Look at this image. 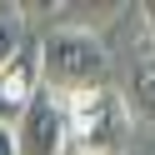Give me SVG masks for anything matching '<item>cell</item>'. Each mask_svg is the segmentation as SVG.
I'll return each mask as SVG.
<instances>
[{
    "instance_id": "obj_1",
    "label": "cell",
    "mask_w": 155,
    "mask_h": 155,
    "mask_svg": "<svg viewBox=\"0 0 155 155\" xmlns=\"http://www.w3.org/2000/svg\"><path fill=\"white\" fill-rule=\"evenodd\" d=\"M35 50H40V85L55 90L60 100L105 85L110 55H105V40L95 30H85V25H60V30H50Z\"/></svg>"
},
{
    "instance_id": "obj_2",
    "label": "cell",
    "mask_w": 155,
    "mask_h": 155,
    "mask_svg": "<svg viewBox=\"0 0 155 155\" xmlns=\"http://www.w3.org/2000/svg\"><path fill=\"white\" fill-rule=\"evenodd\" d=\"M130 140V105L115 85L65 95V150L75 155H125Z\"/></svg>"
},
{
    "instance_id": "obj_3",
    "label": "cell",
    "mask_w": 155,
    "mask_h": 155,
    "mask_svg": "<svg viewBox=\"0 0 155 155\" xmlns=\"http://www.w3.org/2000/svg\"><path fill=\"white\" fill-rule=\"evenodd\" d=\"M10 130H15V150L20 155H60L65 150V100L40 85V95L25 105V115Z\"/></svg>"
},
{
    "instance_id": "obj_4",
    "label": "cell",
    "mask_w": 155,
    "mask_h": 155,
    "mask_svg": "<svg viewBox=\"0 0 155 155\" xmlns=\"http://www.w3.org/2000/svg\"><path fill=\"white\" fill-rule=\"evenodd\" d=\"M35 95H40V50L25 45V50L0 70V125H15Z\"/></svg>"
},
{
    "instance_id": "obj_5",
    "label": "cell",
    "mask_w": 155,
    "mask_h": 155,
    "mask_svg": "<svg viewBox=\"0 0 155 155\" xmlns=\"http://www.w3.org/2000/svg\"><path fill=\"white\" fill-rule=\"evenodd\" d=\"M125 105H130V115H140V120L155 125V45H145L135 55L130 85H125Z\"/></svg>"
},
{
    "instance_id": "obj_6",
    "label": "cell",
    "mask_w": 155,
    "mask_h": 155,
    "mask_svg": "<svg viewBox=\"0 0 155 155\" xmlns=\"http://www.w3.org/2000/svg\"><path fill=\"white\" fill-rule=\"evenodd\" d=\"M25 50V5L0 0V70Z\"/></svg>"
},
{
    "instance_id": "obj_7",
    "label": "cell",
    "mask_w": 155,
    "mask_h": 155,
    "mask_svg": "<svg viewBox=\"0 0 155 155\" xmlns=\"http://www.w3.org/2000/svg\"><path fill=\"white\" fill-rule=\"evenodd\" d=\"M0 155H20V150H15V130H10V125H0Z\"/></svg>"
},
{
    "instance_id": "obj_8",
    "label": "cell",
    "mask_w": 155,
    "mask_h": 155,
    "mask_svg": "<svg viewBox=\"0 0 155 155\" xmlns=\"http://www.w3.org/2000/svg\"><path fill=\"white\" fill-rule=\"evenodd\" d=\"M145 30H150V45H155V5H145Z\"/></svg>"
}]
</instances>
